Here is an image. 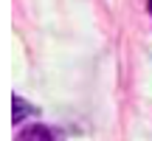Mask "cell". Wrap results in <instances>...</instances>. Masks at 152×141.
Segmentation results:
<instances>
[{
  "label": "cell",
  "instance_id": "3",
  "mask_svg": "<svg viewBox=\"0 0 152 141\" xmlns=\"http://www.w3.org/2000/svg\"><path fill=\"white\" fill-rule=\"evenodd\" d=\"M147 9H149V17H152V0H147Z\"/></svg>",
  "mask_w": 152,
  "mask_h": 141
},
{
  "label": "cell",
  "instance_id": "2",
  "mask_svg": "<svg viewBox=\"0 0 152 141\" xmlns=\"http://www.w3.org/2000/svg\"><path fill=\"white\" fill-rule=\"evenodd\" d=\"M11 104H14V113H11V119H14V124L17 121H23L26 119V113H34V107L31 104H26L20 96H11Z\"/></svg>",
  "mask_w": 152,
  "mask_h": 141
},
{
  "label": "cell",
  "instance_id": "1",
  "mask_svg": "<svg viewBox=\"0 0 152 141\" xmlns=\"http://www.w3.org/2000/svg\"><path fill=\"white\" fill-rule=\"evenodd\" d=\"M17 141H59V136L45 124H31L17 136Z\"/></svg>",
  "mask_w": 152,
  "mask_h": 141
}]
</instances>
